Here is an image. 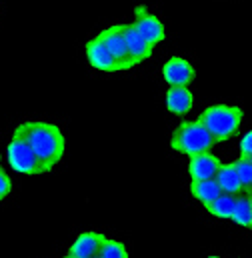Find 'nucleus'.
<instances>
[{"label": "nucleus", "instance_id": "obj_1", "mask_svg": "<svg viewBox=\"0 0 252 258\" xmlns=\"http://www.w3.org/2000/svg\"><path fill=\"white\" fill-rule=\"evenodd\" d=\"M14 132H18L30 144V148L42 162L46 174L52 172V168L64 158L66 138H64V132L56 124L42 122V120H28V122L18 124Z\"/></svg>", "mask_w": 252, "mask_h": 258}, {"label": "nucleus", "instance_id": "obj_2", "mask_svg": "<svg viewBox=\"0 0 252 258\" xmlns=\"http://www.w3.org/2000/svg\"><path fill=\"white\" fill-rule=\"evenodd\" d=\"M198 120L212 134L214 142L220 144L238 134L244 120V110L236 104H212L202 110Z\"/></svg>", "mask_w": 252, "mask_h": 258}, {"label": "nucleus", "instance_id": "obj_3", "mask_svg": "<svg viewBox=\"0 0 252 258\" xmlns=\"http://www.w3.org/2000/svg\"><path fill=\"white\" fill-rule=\"evenodd\" d=\"M212 134L206 130V126L196 118V120H184L180 122L172 136H170V148L174 152H180L184 156H196L202 152H212L214 146Z\"/></svg>", "mask_w": 252, "mask_h": 258}, {"label": "nucleus", "instance_id": "obj_4", "mask_svg": "<svg viewBox=\"0 0 252 258\" xmlns=\"http://www.w3.org/2000/svg\"><path fill=\"white\" fill-rule=\"evenodd\" d=\"M6 156H8V162H10L12 170L18 172V174H26V176L46 174L38 156L34 154L30 144L18 132H12V138H10L8 148H6Z\"/></svg>", "mask_w": 252, "mask_h": 258}, {"label": "nucleus", "instance_id": "obj_5", "mask_svg": "<svg viewBox=\"0 0 252 258\" xmlns=\"http://www.w3.org/2000/svg\"><path fill=\"white\" fill-rule=\"evenodd\" d=\"M134 26L140 30V34L152 44V46H156V44H160L164 38H166V28H164V24H162V20L156 16V14H152L144 4H138L136 8H134Z\"/></svg>", "mask_w": 252, "mask_h": 258}, {"label": "nucleus", "instance_id": "obj_6", "mask_svg": "<svg viewBox=\"0 0 252 258\" xmlns=\"http://www.w3.org/2000/svg\"><path fill=\"white\" fill-rule=\"evenodd\" d=\"M162 78L168 84V88L190 86V82L196 78V68L182 56H172L162 66Z\"/></svg>", "mask_w": 252, "mask_h": 258}, {"label": "nucleus", "instance_id": "obj_7", "mask_svg": "<svg viewBox=\"0 0 252 258\" xmlns=\"http://www.w3.org/2000/svg\"><path fill=\"white\" fill-rule=\"evenodd\" d=\"M84 50H86V58L92 68H96L100 72H120L122 70V66L116 62V58L112 56V52L108 50V46L104 44V40L98 34L86 42Z\"/></svg>", "mask_w": 252, "mask_h": 258}, {"label": "nucleus", "instance_id": "obj_8", "mask_svg": "<svg viewBox=\"0 0 252 258\" xmlns=\"http://www.w3.org/2000/svg\"><path fill=\"white\" fill-rule=\"evenodd\" d=\"M98 36L104 40V44L108 46V50L112 52L116 62L122 66V70L132 68V60H130V54H128L124 40V24H112V26L104 28Z\"/></svg>", "mask_w": 252, "mask_h": 258}, {"label": "nucleus", "instance_id": "obj_9", "mask_svg": "<svg viewBox=\"0 0 252 258\" xmlns=\"http://www.w3.org/2000/svg\"><path fill=\"white\" fill-rule=\"evenodd\" d=\"M106 236L96 232V230H86V232H80L74 242L70 244L68 248V256L72 258H96L100 254V248L104 244Z\"/></svg>", "mask_w": 252, "mask_h": 258}, {"label": "nucleus", "instance_id": "obj_10", "mask_svg": "<svg viewBox=\"0 0 252 258\" xmlns=\"http://www.w3.org/2000/svg\"><path fill=\"white\" fill-rule=\"evenodd\" d=\"M124 40L128 54H130V60H132V66H138L140 62H144L146 58L152 56L154 46L140 34V30L134 26V22L124 24Z\"/></svg>", "mask_w": 252, "mask_h": 258}, {"label": "nucleus", "instance_id": "obj_11", "mask_svg": "<svg viewBox=\"0 0 252 258\" xmlns=\"http://www.w3.org/2000/svg\"><path fill=\"white\" fill-rule=\"evenodd\" d=\"M222 166V160L212 152H202L196 156H190L188 160V176L190 180H208L216 178L218 170Z\"/></svg>", "mask_w": 252, "mask_h": 258}, {"label": "nucleus", "instance_id": "obj_12", "mask_svg": "<svg viewBox=\"0 0 252 258\" xmlns=\"http://www.w3.org/2000/svg\"><path fill=\"white\" fill-rule=\"evenodd\" d=\"M164 106L170 114L174 116H184L188 114L194 106V94L188 86H178V88H168L164 94Z\"/></svg>", "mask_w": 252, "mask_h": 258}, {"label": "nucleus", "instance_id": "obj_13", "mask_svg": "<svg viewBox=\"0 0 252 258\" xmlns=\"http://www.w3.org/2000/svg\"><path fill=\"white\" fill-rule=\"evenodd\" d=\"M216 182H218L220 190L226 194L238 196V194L246 192L244 190V184H242V180H240V176L236 172L234 162H222V166H220V170L216 174Z\"/></svg>", "mask_w": 252, "mask_h": 258}, {"label": "nucleus", "instance_id": "obj_14", "mask_svg": "<svg viewBox=\"0 0 252 258\" xmlns=\"http://www.w3.org/2000/svg\"><path fill=\"white\" fill-rule=\"evenodd\" d=\"M190 194L194 200H198L202 206H206L214 198H218L222 190H220L216 178H208V180H190Z\"/></svg>", "mask_w": 252, "mask_h": 258}, {"label": "nucleus", "instance_id": "obj_15", "mask_svg": "<svg viewBox=\"0 0 252 258\" xmlns=\"http://www.w3.org/2000/svg\"><path fill=\"white\" fill-rule=\"evenodd\" d=\"M230 220L234 224L242 226V228L252 230V194L250 192H242L236 196V202H234V210H232V218Z\"/></svg>", "mask_w": 252, "mask_h": 258}, {"label": "nucleus", "instance_id": "obj_16", "mask_svg": "<svg viewBox=\"0 0 252 258\" xmlns=\"http://www.w3.org/2000/svg\"><path fill=\"white\" fill-rule=\"evenodd\" d=\"M234 202H236L234 194L222 192L218 198H214L210 204H206L204 208L208 210V214H212V216H216L220 220H230L232 218V210H234Z\"/></svg>", "mask_w": 252, "mask_h": 258}, {"label": "nucleus", "instance_id": "obj_17", "mask_svg": "<svg viewBox=\"0 0 252 258\" xmlns=\"http://www.w3.org/2000/svg\"><path fill=\"white\" fill-rule=\"evenodd\" d=\"M98 258H130L128 256V248L124 246V242L116 240V238H106Z\"/></svg>", "mask_w": 252, "mask_h": 258}, {"label": "nucleus", "instance_id": "obj_18", "mask_svg": "<svg viewBox=\"0 0 252 258\" xmlns=\"http://www.w3.org/2000/svg\"><path fill=\"white\" fill-rule=\"evenodd\" d=\"M234 166H236V172L244 184V190H250L252 188V160L246 156H238L234 160Z\"/></svg>", "mask_w": 252, "mask_h": 258}, {"label": "nucleus", "instance_id": "obj_19", "mask_svg": "<svg viewBox=\"0 0 252 258\" xmlns=\"http://www.w3.org/2000/svg\"><path fill=\"white\" fill-rule=\"evenodd\" d=\"M12 192V178L6 174V170L0 166V198L4 200L8 194Z\"/></svg>", "mask_w": 252, "mask_h": 258}, {"label": "nucleus", "instance_id": "obj_20", "mask_svg": "<svg viewBox=\"0 0 252 258\" xmlns=\"http://www.w3.org/2000/svg\"><path fill=\"white\" fill-rule=\"evenodd\" d=\"M240 156H246V158H250L252 156V130H248L244 136H242V140H240Z\"/></svg>", "mask_w": 252, "mask_h": 258}, {"label": "nucleus", "instance_id": "obj_21", "mask_svg": "<svg viewBox=\"0 0 252 258\" xmlns=\"http://www.w3.org/2000/svg\"><path fill=\"white\" fill-rule=\"evenodd\" d=\"M206 258H222V256H216V254H210V256H206Z\"/></svg>", "mask_w": 252, "mask_h": 258}, {"label": "nucleus", "instance_id": "obj_22", "mask_svg": "<svg viewBox=\"0 0 252 258\" xmlns=\"http://www.w3.org/2000/svg\"><path fill=\"white\" fill-rule=\"evenodd\" d=\"M0 162H2V152H0Z\"/></svg>", "mask_w": 252, "mask_h": 258}, {"label": "nucleus", "instance_id": "obj_23", "mask_svg": "<svg viewBox=\"0 0 252 258\" xmlns=\"http://www.w3.org/2000/svg\"><path fill=\"white\" fill-rule=\"evenodd\" d=\"M62 258H72V256H68V254H66V256H62Z\"/></svg>", "mask_w": 252, "mask_h": 258}, {"label": "nucleus", "instance_id": "obj_24", "mask_svg": "<svg viewBox=\"0 0 252 258\" xmlns=\"http://www.w3.org/2000/svg\"><path fill=\"white\" fill-rule=\"evenodd\" d=\"M246 192H250V194H252V188H250V190H246Z\"/></svg>", "mask_w": 252, "mask_h": 258}, {"label": "nucleus", "instance_id": "obj_25", "mask_svg": "<svg viewBox=\"0 0 252 258\" xmlns=\"http://www.w3.org/2000/svg\"><path fill=\"white\" fill-rule=\"evenodd\" d=\"M0 202H2V198H0Z\"/></svg>", "mask_w": 252, "mask_h": 258}, {"label": "nucleus", "instance_id": "obj_26", "mask_svg": "<svg viewBox=\"0 0 252 258\" xmlns=\"http://www.w3.org/2000/svg\"><path fill=\"white\" fill-rule=\"evenodd\" d=\"M250 160H252V156H250Z\"/></svg>", "mask_w": 252, "mask_h": 258}, {"label": "nucleus", "instance_id": "obj_27", "mask_svg": "<svg viewBox=\"0 0 252 258\" xmlns=\"http://www.w3.org/2000/svg\"><path fill=\"white\" fill-rule=\"evenodd\" d=\"M96 258H98V256H96Z\"/></svg>", "mask_w": 252, "mask_h": 258}]
</instances>
